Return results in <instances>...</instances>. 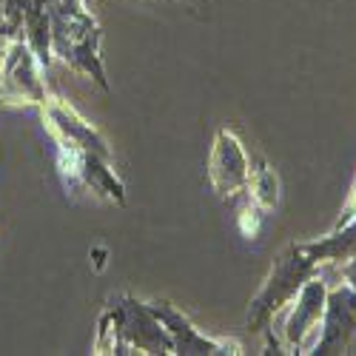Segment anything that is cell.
<instances>
[{"instance_id":"obj_1","label":"cell","mask_w":356,"mask_h":356,"mask_svg":"<svg viewBox=\"0 0 356 356\" xmlns=\"http://www.w3.org/2000/svg\"><path fill=\"white\" fill-rule=\"evenodd\" d=\"M49 29H51V54L66 60L74 72L92 77L100 88H108L103 69V29L86 12L83 0H43Z\"/></svg>"},{"instance_id":"obj_2","label":"cell","mask_w":356,"mask_h":356,"mask_svg":"<svg viewBox=\"0 0 356 356\" xmlns=\"http://www.w3.org/2000/svg\"><path fill=\"white\" fill-rule=\"evenodd\" d=\"M95 353H174V339L163 328V322L148 308V302H140L134 296L111 302L97 325V342Z\"/></svg>"},{"instance_id":"obj_3","label":"cell","mask_w":356,"mask_h":356,"mask_svg":"<svg viewBox=\"0 0 356 356\" xmlns=\"http://www.w3.org/2000/svg\"><path fill=\"white\" fill-rule=\"evenodd\" d=\"M322 268V257L316 251L314 243H291L271 265L268 280L262 282V288L257 291V296L251 300L248 308V331L251 334H265L268 331V322L274 319V314L288 305L300 288L316 277Z\"/></svg>"},{"instance_id":"obj_4","label":"cell","mask_w":356,"mask_h":356,"mask_svg":"<svg viewBox=\"0 0 356 356\" xmlns=\"http://www.w3.org/2000/svg\"><path fill=\"white\" fill-rule=\"evenodd\" d=\"M40 69L43 66L32 46L15 38L0 54V103H29L40 108L49 97Z\"/></svg>"},{"instance_id":"obj_5","label":"cell","mask_w":356,"mask_h":356,"mask_svg":"<svg viewBox=\"0 0 356 356\" xmlns=\"http://www.w3.org/2000/svg\"><path fill=\"white\" fill-rule=\"evenodd\" d=\"M40 111H43L46 129L51 131V137L57 140L60 148H69V152H88V154L111 160V148L103 140V134L92 123H86L69 103L49 95L46 103L40 106Z\"/></svg>"},{"instance_id":"obj_6","label":"cell","mask_w":356,"mask_h":356,"mask_svg":"<svg viewBox=\"0 0 356 356\" xmlns=\"http://www.w3.org/2000/svg\"><path fill=\"white\" fill-rule=\"evenodd\" d=\"M353 337H356V293L348 282H342L337 288H328V296H325L322 337L314 353L319 356L342 353Z\"/></svg>"},{"instance_id":"obj_7","label":"cell","mask_w":356,"mask_h":356,"mask_svg":"<svg viewBox=\"0 0 356 356\" xmlns=\"http://www.w3.org/2000/svg\"><path fill=\"white\" fill-rule=\"evenodd\" d=\"M148 308L154 311V316L163 322V328L174 339V353L177 356H225V353H243L240 345L231 339H211L200 334L194 325L188 322L186 314H180L171 302H148Z\"/></svg>"},{"instance_id":"obj_8","label":"cell","mask_w":356,"mask_h":356,"mask_svg":"<svg viewBox=\"0 0 356 356\" xmlns=\"http://www.w3.org/2000/svg\"><path fill=\"white\" fill-rule=\"evenodd\" d=\"M32 46L40 66L51 63V29L43 0H3V35H17Z\"/></svg>"},{"instance_id":"obj_9","label":"cell","mask_w":356,"mask_h":356,"mask_svg":"<svg viewBox=\"0 0 356 356\" xmlns=\"http://www.w3.org/2000/svg\"><path fill=\"white\" fill-rule=\"evenodd\" d=\"M248 174H251V163H248V154L243 152V143L228 129H220L214 137L211 160H209L211 188L222 197H234L248 186Z\"/></svg>"},{"instance_id":"obj_10","label":"cell","mask_w":356,"mask_h":356,"mask_svg":"<svg viewBox=\"0 0 356 356\" xmlns=\"http://www.w3.org/2000/svg\"><path fill=\"white\" fill-rule=\"evenodd\" d=\"M60 165L63 171H69V177L86 188H92L97 197L111 200L117 205L126 202V188L120 183V177L114 174L111 160L88 154V152H69V148H60Z\"/></svg>"},{"instance_id":"obj_11","label":"cell","mask_w":356,"mask_h":356,"mask_svg":"<svg viewBox=\"0 0 356 356\" xmlns=\"http://www.w3.org/2000/svg\"><path fill=\"white\" fill-rule=\"evenodd\" d=\"M325 296H328V285H325L319 277H311L300 293L293 296V311L288 314L285 319V328H282V337H285V345L300 353L305 339L316 331V325L322 322V314H325Z\"/></svg>"},{"instance_id":"obj_12","label":"cell","mask_w":356,"mask_h":356,"mask_svg":"<svg viewBox=\"0 0 356 356\" xmlns=\"http://www.w3.org/2000/svg\"><path fill=\"white\" fill-rule=\"evenodd\" d=\"M245 188H251V197H254V202L259 205V209L271 211L274 205H277V188H280V183H277L274 168H268V163L259 160L257 168H251Z\"/></svg>"},{"instance_id":"obj_13","label":"cell","mask_w":356,"mask_h":356,"mask_svg":"<svg viewBox=\"0 0 356 356\" xmlns=\"http://www.w3.org/2000/svg\"><path fill=\"white\" fill-rule=\"evenodd\" d=\"M342 277H345V282L353 288V293H356V254L348 259V262H342Z\"/></svg>"}]
</instances>
